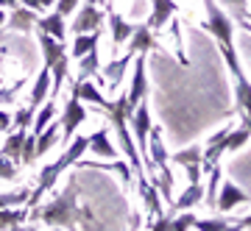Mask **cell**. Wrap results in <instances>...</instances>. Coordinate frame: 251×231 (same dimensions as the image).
Wrapping results in <instances>:
<instances>
[{
    "label": "cell",
    "instance_id": "obj_1",
    "mask_svg": "<svg viewBox=\"0 0 251 231\" xmlns=\"http://www.w3.org/2000/svg\"><path fill=\"white\" fill-rule=\"evenodd\" d=\"M28 217L36 223H45L48 229H75V231H81L84 226L92 223V212L78 204V181L75 178H70L64 192L56 195L50 204L34 206L28 212Z\"/></svg>",
    "mask_w": 251,
    "mask_h": 231
},
{
    "label": "cell",
    "instance_id": "obj_2",
    "mask_svg": "<svg viewBox=\"0 0 251 231\" xmlns=\"http://www.w3.org/2000/svg\"><path fill=\"white\" fill-rule=\"evenodd\" d=\"M87 145H90V137H73L70 145H67V151L59 156V159L53 162V164H48V167L39 170V184H36L34 189H31V198H28V209H34V206H39V198L45 195L48 189L56 187V181L62 178V173L67 167H73L75 162L87 153Z\"/></svg>",
    "mask_w": 251,
    "mask_h": 231
},
{
    "label": "cell",
    "instance_id": "obj_3",
    "mask_svg": "<svg viewBox=\"0 0 251 231\" xmlns=\"http://www.w3.org/2000/svg\"><path fill=\"white\" fill-rule=\"evenodd\" d=\"M128 128H131V137H134L137 153L143 159L145 176L151 173V178H153V167H151V162H148V134H151V100L148 98H143L134 106V112L128 117Z\"/></svg>",
    "mask_w": 251,
    "mask_h": 231
},
{
    "label": "cell",
    "instance_id": "obj_4",
    "mask_svg": "<svg viewBox=\"0 0 251 231\" xmlns=\"http://www.w3.org/2000/svg\"><path fill=\"white\" fill-rule=\"evenodd\" d=\"M59 117H62V139L64 142H70L73 134H75V128H78L81 123H87V103H81L75 95H70Z\"/></svg>",
    "mask_w": 251,
    "mask_h": 231
},
{
    "label": "cell",
    "instance_id": "obj_5",
    "mask_svg": "<svg viewBox=\"0 0 251 231\" xmlns=\"http://www.w3.org/2000/svg\"><path fill=\"white\" fill-rule=\"evenodd\" d=\"M145 56L148 53H137L134 56V75H131V84H128V106L134 109L143 98H148V78H145Z\"/></svg>",
    "mask_w": 251,
    "mask_h": 231
},
{
    "label": "cell",
    "instance_id": "obj_6",
    "mask_svg": "<svg viewBox=\"0 0 251 231\" xmlns=\"http://www.w3.org/2000/svg\"><path fill=\"white\" fill-rule=\"evenodd\" d=\"M249 201H251V195L246 189H240L237 184H232V181H224L221 195L215 198V209L221 214H226V212H232L234 206H243V204H249Z\"/></svg>",
    "mask_w": 251,
    "mask_h": 231
},
{
    "label": "cell",
    "instance_id": "obj_7",
    "mask_svg": "<svg viewBox=\"0 0 251 231\" xmlns=\"http://www.w3.org/2000/svg\"><path fill=\"white\" fill-rule=\"evenodd\" d=\"M103 11L98 9V6H84V9L75 14V23H73V34L78 36V34H92V31H100V25H103Z\"/></svg>",
    "mask_w": 251,
    "mask_h": 231
},
{
    "label": "cell",
    "instance_id": "obj_8",
    "mask_svg": "<svg viewBox=\"0 0 251 231\" xmlns=\"http://www.w3.org/2000/svg\"><path fill=\"white\" fill-rule=\"evenodd\" d=\"M87 151H90L92 156L106 159V162L120 159V148H117L112 139H109V131H106V128H98V131L92 134V137H90V145H87Z\"/></svg>",
    "mask_w": 251,
    "mask_h": 231
},
{
    "label": "cell",
    "instance_id": "obj_9",
    "mask_svg": "<svg viewBox=\"0 0 251 231\" xmlns=\"http://www.w3.org/2000/svg\"><path fill=\"white\" fill-rule=\"evenodd\" d=\"M106 20H109V28H112V50H117L123 42L131 39L134 23H126V20L115 11V6H106Z\"/></svg>",
    "mask_w": 251,
    "mask_h": 231
},
{
    "label": "cell",
    "instance_id": "obj_10",
    "mask_svg": "<svg viewBox=\"0 0 251 231\" xmlns=\"http://www.w3.org/2000/svg\"><path fill=\"white\" fill-rule=\"evenodd\" d=\"M229 131L232 128H221L218 134H212V139H209V145H206L204 151H201V167H215L218 159L226 153V139H229Z\"/></svg>",
    "mask_w": 251,
    "mask_h": 231
},
{
    "label": "cell",
    "instance_id": "obj_11",
    "mask_svg": "<svg viewBox=\"0 0 251 231\" xmlns=\"http://www.w3.org/2000/svg\"><path fill=\"white\" fill-rule=\"evenodd\" d=\"M176 11H179L176 0H151V17H148V23H145L148 31H151V34L153 31H159V28L165 25Z\"/></svg>",
    "mask_w": 251,
    "mask_h": 231
},
{
    "label": "cell",
    "instance_id": "obj_12",
    "mask_svg": "<svg viewBox=\"0 0 251 231\" xmlns=\"http://www.w3.org/2000/svg\"><path fill=\"white\" fill-rule=\"evenodd\" d=\"M70 95H75L81 103H92V106H100V109H103V103H106V98L100 95V89L95 87L90 78H75L73 81Z\"/></svg>",
    "mask_w": 251,
    "mask_h": 231
},
{
    "label": "cell",
    "instance_id": "obj_13",
    "mask_svg": "<svg viewBox=\"0 0 251 231\" xmlns=\"http://www.w3.org/2000/svg\"><path fill=\"white\" fill-rule=\"evenodd\" d=\"M39 50H42V64L50 70L59 59L67 56V45L53 39V36H48V34H39Z\"/></svg>",
    "mask_w": 251,
    "mask_h": 231
},
{
    "label": "cell",
    "instance_id": "obj_14",
    "mask_svg": "<svg viewBox=\"0 0 251 231\" xmlns=\"http://www.w3.org/2000/svg\"><path fill=\"white\" fill-rule=\"evenodd\" d=\"M36 11L25 9V6H17V9H11V14L6 17V28L11 31H20V34H28V31H34L36 28Z\"/></svg>",
    "mask_w": 251,
    "mask_h": 231
},
{
    "label": "cell",
    "instance_id": "obj_15",
    "mask_svg": "<svg viewBox=\"0 0 251 231\" xmlns=\"http://www.w3.org/2000/svg\"><path fill=\"white\" fill-rule=\"evenodd\" d=\"M25 134L28 128H9V137L0 148V156H6L9 162H14L20 167V153H23V142H25Z\"/></svg>",
    "mask_w": 251,
    "mask_h": 231
},
{
    "label": "cell",
    "instance_id": "obj_16",
    "mask_svg": "<svg viewBox=\"0 0 251 231\" xmlns=\"http://www.w3.org/2000/svg\"><path fill=\"white\" fill-rule=\"evenodd\" d=\"M153 47H159V42H156V36L148 31V25H134V34H131V39H128V50L131 53H151Z\"/></svg>",
    "mask_w": 251,
    "mask_h": 231
},
{
    "label": "cell",
    "instance_id": "obj_17",
    "mask_svg": "<svg viewBox=\"0 0 251 231\" xmlns=\"http://www.w3.org/2000/svg\"><path fill=\"white\" fill-rule=\"evenodd\" d=\"M36 31L39 34H48L53 36V39H59V42H64V36H67V25H64V17L62 14H48V17H39L36 20Z\"/></svg>",
    "mask_w": 251,
    "mask_h": 231
},
{
    "label": "cell",
    "instance_id": "obj_18",
    "mask_svg": "<svg viewBox=\"0 0 251 231\" xmlns=\"http://www.w3.org/2000/svg\"><path fill=\"white\" fill-rule=\"evenodd\" d=\"M48 98H50V70L42 67L39 75H36V81H34V89H31V103H28V106L39 109Z\"/></svg>",
    "mask_w": 251,
    "mask_h": 231
},
{
    "label": "cell",
    "instance_id": "obj_19",
    "mask_svg": "<svg viewBox=\"0 0 251 231\" xmlns=\"http://www.w3.org/2000/svg\"><path fill=\"white\" fill-rule=\"evenodd\" d=\"M198 201H204V184H201V181H198V184H190V187L179 195V201L171 204V209L173 212H187V209H193Z\"/></svg>",
    "mask_w": 251,
    "mask_h": 231
},
{
    "label": "cell",
    "instance_id": "obj_20",
    "mask_svg": "<svg viewBox=\"0 0 251 231\" xmlns=\"http://www.w3.org/2000/svg\"><path fill=\"white\" fill-rule=\"evenodd\" d=\"M53 117H56V100L48 98L45 103L39 106V112H34V123H31V128H28V131H31V134H42L48 125L53 123Z\"/></svg>",
    "mask_w": 251,
    "mask_h": 231
},
{
    "label": "cell",
    "instance_id": "obj_21",
    "mask_svg": "<svg viewBox=\"0 0 251 231\" xmlns=\"http://www.w3.org/2000/svg\"><path fill=\"white\" fill-rule=\"evenodd\" d=\"M28 206H11V209H0V231H11L28 223Z\"/></svg>",
    "mask_w": 251,
    "mask_h": 231
},
{
    "label": "cell",
    "instance_id": "obj_22",
    "mask_svg": "<svg viewBox=\"0 0 251 231\" xmlns=\"http://www.w3.org/2000/svg\"><path fill=\"white\" fill-rule=\"evenodd\" d=\"M134 56L137 53L128 50L126 56H120V59H115V62H109L106 70H103V78H106L112 87H120V81H123V75H126V67H128V62H134Z\"/></svg>",
    "mask_w": 251,
    "mask_h": 231
},
{
    "label": "cell",
    "instance_id": "obj_23",
    "mask_svg": "<svg viewBox=\"0 0 251 231\" xmlns=\"http://www.w3.org/2000/svg\"><path fill=\"white\" fill-rule=\"evenodd\" d=\"M100 42V31H92V34H78L75 36V42L70 45V56L73 59H81V56H87L90 50H95Z\"/></svg>",
    "mask_w": 251,
    "mask_h": 231
},
{
    "label": "cell",
    "instance_id": "obj_24",
    "mask_svg": "<svg viewBox=\"0 0 251 231\" xmlns=\"http://www.w3.org/2000/svg\"><path fill=\"white\" fill-rule=\"evenodd\" d=\"M78 78H98L103 81V75H100V62H98V47L95 50H90L87 56H81L78 59Z\"/></svg>",
    "mask_w": 251,
    "mask_h": 231
},
{
    "label": "cell",
    "instance_id": "obj_25",
    "mask_svg": "<svg viewBox=\"0 0 251 231\" xmlns=\"http://www.w3.org/2000/svg\"><path fill=\"white\" fill-rule=\"evenodd\" d=\"M59 137H62V134H59V125H56V123H50L42 134H36V159H39V156H45V153L59 142Z\"/></svg>",
    "mask_w": 251,
    "mask_h": 231
},
{
    "label": "cell",
    "instance_id": "obj_26",
    "mask_svg": "<svg viewBox=\"0 0 251 231\" xmlns=\"http://www.w3.org/2000/svg\"><path fill=\"white\" fill-rule=\"evenodd\" d=\"M251 139V128L246 123L237 128V131H229V139H226V153H234V151H240V148H246Z\"/></svg>",
    "mask_w": 251,
    "mask_h": 231
},
{
    "label": "cell",
    "instance_id": "obj_27",
    "mask_svg": "<svg viewBox=\"0 0 251 231\" xmlns=\"http://www.w3.org/2000/svg\"><path fill=\"white\" fill-rule=\"evenodd\" d=\"M31 189H20V192H0V209H11V206L28 204Z\"/></svg>",
    "mask_w": 251,
    "mask_h": 231
},
{
    "label": "cell",
    "instance_id": "obj_28",
    "mask_svg": "<svg viewBox=\"0 0 251 231\" xmlns=\"http://www.w3.org/2000/svg\"><path fill=\"white\" fill-rule=\"evenodd\" d=\"M173 162L181 164V167H187V164H201V148H198V145L184 148V151H179L176 156H173Z\"/></svg>",
    "mask_w": 251,
    "mask_h": 231
},
{
    "label": "cell",
    "instance_id": "obj_29",
    "mask_svg": "<svg viewBox=\"0 0 251 231\" xmlns=\"http://www.w3.org/2000/svg\"><path fill=\"white\" fill-rule=\"evenodd\" d=\"M36 162V134L28 131L25 142H23V153H20V164H34Z\"/></svg>",
    "mask_w": 251,
    "mask_h": 231
},
{
    "label": "cell",
    "instance_id": "obj_30",
    "mask_svg": "<svg viewBox=\"0 0 251 231\" xmlns=\"http://www.w3.org/2000/svg\"><path fill=\"white\" fill-rule=\"evenodd\" d=\"M193 220H196V214L190 212H179L176 217H171V226H168V231H190L193 229Z\"/></svg>",
    "mask_w": 251,
    "mask_h": 231
},
{
    "label": "cell",
    "instance_id": "obj_31",
    "mask_svg": "<svg viewBox=\"0 0 251 231\" xmlns=\"http://www.w3.org/2000/svg\"><path fill=\"white\" fill-rule=\"evenodd\" d=\"M34 112L36 109H31V106L17 109V115L11 117V128H31V123H34Z\"/></svg>",
    "mask_w": 251,
    "mask_h": 231
},
{
    "label": "cell",
    "instance_id": "obj_32",
    "mask_svg": "<svg viewBox=\"0 0 251 231\" xmlns=\"http://www.w3.org/2000/svg\"><path fill=\"white\" fill-rule=\"evenodd\" d=\"M226 226H229V223L226 220H193V229L196 231H224Z\"/></svg>",
    "mask_w": 251,
    "mask_h": 231
},
{
    "label": "cell",
    "instance_id": "obj_33",
    "mask_svg": "<svg viewBox=\"0 0 251 231\" xmlns=\"http://www.w3.org/2000/svg\"><path fill=\"white\" fill-rule=\"evenodd\" d=\"M14 178H17V164L0 156V181H14Z\"/></svg>",
    "mask_w": 251,
    "mask_h": 231
},
{
    "label": "cell",
    "instance_id": "obj_34",
    "mask_svg": "<svg viewBox=\"0 0 251 231\" xmlns=\"http://www.w3.org/2000/svg\"><path fill=\"white\" fill-rule=\"evenodd\" d=\"M81 0H56V14H62V17H70L73 11L78 9Z\"/></svg>",
    "mask_w": 251,
    "mask_h": 231
},
{
    "label": "cell",
    "instance_id": "obj_35",
    "mask_svg": "<svg viewBox=\"0 0 251 231\" xmlns=\"http://www.w3.org/2000/svg\"><path fill=\"white\" fill-rule=\"evenodd\" d=\"M224 3H226V6H232L240 17H246V14H249V9H246V0H224Z\"/></svg>",
    "mask_w": 251,
    "mask_h": 231
},
{
    "label": "cell",
    "instance_id": "obj_36",
    "mask_svg": "<svg viewBox=\"0 0 251 231\" xmlns=\"http://www.w3.org/2000/svg\"><path fill=\"white\" fill-rule=\"evenodd\" d=\"M9 128H11V115L0 109V134H3V131H9Z\"/></svg>",
    "mask_w": 251,
    "mask_h": 231
},
{
    "label": "cell",
    "instance_id": "obj_37",
    "mask_svg": "<svg viewBox=\"0 0 251 231\" xmlns=\"http://www.w3.org/2000/svg\"><path fill=\"white\" fill-rule=\"evenodd\" d=\"M20 6H25V9H31V11H39L42 9V3H39V0H17Z\"/></svg>",
    "mask_w": 251,
    "mask_h": 231
},
{
    "label": "cell",
    "instance_id": "obj_38",
    "mask_svg": "<svg viewBox=\"0 0 251 231\" xmlns=\"http://www.w3.org/2000/svg\"><path fill=\"white\" fill-rule=\"evenodd\" d=\"M237 226H240L243 231H251V214H246L243 220H237Z\"/></svg>",
    "mask_w": 251,
    "mask_h": 231
},
{
    "label": "cell",
    "instance_id": "obj_39",
    "mask_svg": "<svg viewBox=\"0 0 251 231\" xmlns=\"http://www.w3.org/2000/svg\"><path fill=\"white\" fill-rule=\"evenodd\" d=\"M17 0H0V9H17Z\"/></svg>",
    "mask_w": 251,
    "mask_h": 231
},
{
    "label": "cell",
    "instance_id": "obj_40",
    "mask_svg": "<svg viewBox=\"0 0 251 231\" xmlns=\"http://www.w3.org/2000/svg\"><path fill=\"white\" fill-rule=\"evenodd\" d=\"M11 231H36L34 226H25V223H23V226H17V229H11Z\"/></svg>",
    "mask_w": 251,
    "mask_h": 231
},
{
    "label": "cell",
    "instance_id": "obj_41",
    "mask_svg": "<svg viewBox=\"0 0 251 231\" xmlns=\"http://www.w3.org/2000/svg\"><path fill=\"white\" fill-rule=\"evenodd\" d=\"M42 3V9H50V6H56V0H39Z\"/></svg>",
    "mask_w": 251,
    "mask_h": 231
},
{
    "label": "cell",
    "instance_id": "obj_42",
    "mask_svg": "<svg viewBox=\"0 0 251 231\" xmlns=\"http://www.w3.org/2000/svg\"><path fill=\"white\" fill-rule=\"evenodd\" d=\"M224 231H243V229H240V226H237V223H229V226H226Z\"/></svg>",
    "mask_w": 251,
    "mask_h": 231
},
{
    "label": "cell",
    "instance_id": "obj_43",
    "mask_svg": "<svg viewBox=\"0 0 251 231\" xmlns=\"http://www.w3.org/2000/svg\"><path fill=\"white\" fill-rule=\"evenodd\" d=\"M3 25H6V11L0 9V28H3Z\"/></svg>",
    "mask_w": 251,
    "mask_h": 231
},
{
    "label": "cell",
    "instance_id": "obj_44",
    "mask_svg": "<svg viewBox=\"0 0 251 231\" xmlns=\"http://www.w3.org/2000/svg\"><path fill=\"white\" fill-rule=\"evenodd\" d=\"M90 6H100V3H106V0H87Z\"/></svg>",
    "mask_w": 251,
    "mask_h": 231
},
{
    "label": "cell",
    "instance_id": "obj_45",
    "mask_svg": "<svg viewBox=\"0 0 251 231\" xmlns=\"http://www.w3.org/2000/svg\"><path fill=\"white\" fill-rule=\"evenodd\" d=\"M106 6H115V3H112V0H106Z\"/></svg>",
    "mask_w": 251,
    "mask_h": 231
},
{
    "label": "cell",
    "instance_id": "obj_46",
    "mask_svg": "<svg viewBox=\"0 0 251 231\" xmlns=\"http://www.w3.org/2000/svg\"><path fill=\"white\" fill-rule=\"evenodd\" d=\"M48 231H62V229H48Z\"/></svg>",
    "mask_w": 251,
    "mask_h": 231
},
{
    "label": "cell",
    "instance_id": "obj_47",
    "mask_svg": "<svg viewBox=\"0 0 251 231\" xmlns=\"http://www.w3.org/2000/svg\"><path fill=\"white\" fill-rule=\"evenodd\" d=\"M0 84H3V81H0Z\"/></svg>",
    "mask_w": 251,
    "mask_h": 231
}]
</instances>
